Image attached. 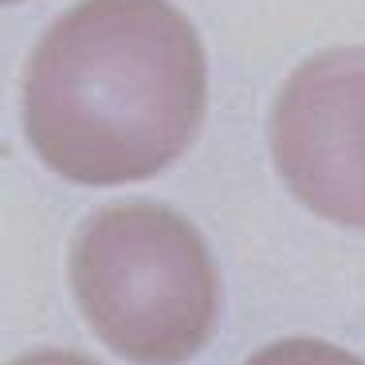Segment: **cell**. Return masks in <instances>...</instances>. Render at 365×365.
Wrapping results in <instances>:
<instances>
[{
	"mask_svg": "<svg viewBox=\"0 0 365 365\" xmlns=\"http://www.w3.org/2000/svg\"><path fill=\"white\" fill-rule=\"evenodd\" d=\"M205 48L165 0H83L24 71V130L75 185H130L173 165L205 118Z\"/></svg>",
	"mask_w": 365,
	"mask_h": 365,
	"instance_id": "1",
	"label": "cell"
},
{
	"mask_svg": "<svg viewBox=\"0 0 365 365\" xmlns=\"http://www.w3.org/2000/svg\"><path fill=\"white\" fill-rule=\"evenodd\" d=\"M71 291L91 330L138 365H181L208 346L220 279L200 232L165 205H114L71 244Z\"/></svg>",
	"mask_w": 365,
	"mask_h": 365,
	"instance_id": "2",
	"label": "cell"
},
{
	"mask_svg": "<svg viewBox=\"0 0 365 365\" xmlns=\"http://www.w3.org/2000/svg\"><path fill=\"white\" fill-rule=\"evenodd\" d=\"M12 365H98L83 354H67V349H36V354L16 357Z\"/></svg>",
	"mask_w": 365,
	"mask_h": 365,
	"instance_id": "5",
	"label": "cell"
},
{
	"mask_svg": "<svg viewBox=\"0 0 365 365\" xmlns=\"http://www.w3.org/2000/svg\"><path fill=\"white\" fill-rule=\"evenodd\" d=\"M271 158L310 212L365 228V48L322 51L283 83Z\"/></svg>",
	"mask_w": 365,
	"mask_h": 365,
	"instance_id": "3",
	"label": "cell"
},
{
	"mask_svg": "<svg viewBox=\"0 0 365 365\" xmlns=\"http://www.w3.org/2000/svg\"><path fill=\"white\" fill-rule=\"evenodd\" d=\"M247 365H365V361L341 346H330V341L287 338V341H271L259 354H252Z\"/></svg>",
	"mask_w": 365,
	"mask_h": 365,
	"instance_id": "4",
	"label": "cell"
}]
</instances>
